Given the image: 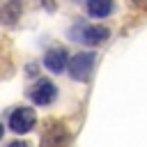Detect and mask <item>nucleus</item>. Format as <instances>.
<instances>
[{
	"instance_id": "20e7f679",
	"label": "nucleus",
	"mask_w": 147,
	"mask_h": 147,
	"mask_svg": "<svg viewBox=\"0 0 147 147\" xmlns=\"http://www.w3.org/2000/svg\"><path fill=\"white\" fill-rule=\"evenodd\" d=\"M55 94H57V90H55V85L51 83V80H46V78H41V80H37V85L30 90V101L32 103H37V106H48L53 99H55Z\"/></svg>"
},
{
	"instance_id": "6e6552de",
	"label": "nucleus",
	"mask_w": 147,
	"mask_h": 147,
	"mask_svg": "<svg viewBox=\"0 0 147 147\" xmlns=\"http://www.w3.org/2000/svg\"><path fill=\"white\" fill-rule=\"evenodd\" d=\"M9 147H30V145H28V142H23V140H16V142H11Z\"/></svg>"
},
{
	"instance_id": "1a4fd4ad",
	"label": "nucleus",
	"mask_w": 147,
	"mask_h": 147,
	"mask_svg": "<svg viewBox=\"0 0 147 147\" xmlns=\"http://www.w3.org/2000/svg\"><path fill=\"white\" fill-rule=\"evenodd\" d=\"M0 138H2V124H0Z\"/></svg>"
},
{
	"instance_id": "423d86ee",
	"label": "nucleus",
	"mask_w": 147,
	"mask_h": 147,
	"mask_svg": "<svg viewBox=\"0 0 147 147\" xmlns=\"http://www.w3.org/2000/svg\"><path fill=\"white\" fill-rule=\"evenodd\" d=\"M44 67H46L48 71H53V74L64 71V67H67V53H64L62 48H51V51L44 55Z\"/></svg>"
},
{
	"instance_id": "f257e3e1",
	"label": "nucleus",
	"mask_w": 147,
	"mask_h": 147,
	"mask_svg": "<svg viewBox=\"0 0 147 147\" xmlns=\"http://www.w3.org/2000/svg\"><path fill=\"white\" fill-rule=\"evenodd\" d=\"M92 67H94V53H76L69 62V76L74 80H90V74H92Z\"/></svg>"
},
{
	"instance_id": "f03ea898",
	"label": "nucleus",
	"mask_w": 147,
	"mask_h": 147,
	"mask_svg": "<svg viewBox=\"0 0 147 147\" xmlns=\"http://www.w3.org/2000/svg\"><path fill=\"white\" fill-rule=\"evenodd\" d=\"M108 37H110V30L106 25H83L71 39H78L87 46H96V44H103Z\"/></svg>"
},
{
	"instance_id": "39448f33",
	"label": "nucleus",
	"mask_w": 147,
	"mask_h": 147,
	"mask_svg": "<svg viewBox=\"0 0 147 147\" xmlns=\"http://www.w3.org/2000/svg\"><path fill=\"white\" fill-rule=\"evenodd\" d=\"M67 145H69V133L62 126H51L41 138V147H67Z\"/></svg>"
},
{
	"instance_id": "0eeeda50",
	"label": "nucleus",
	"mask_w": 147,
	"mask_h": 147,
	"mask_svg": "<svg viewBox=\"0 0 147 147\" xmlns=\"http://www.w3.org/2000/svg\"><path fill=\"white\" fill-rule=\"evenodd\" d=\"M85 7H87V14L94 16V18H103V16H108L115 9L113 0H87Z\"/></svg>"
},
{
	"instance_id": "7ed1b4c3",
	"label": "nucleus",
	"mask_w": 147,
	"mask_h": 147,
	"mask_svg": "<svg viewBox=\"0 0 147 147\" xmlns=\"http://www.w3.org/2000/svg\"><path fill=\"white\" fill-rule=\"evenodd\" d=\"M34 126V113L25 106L16 108L11 115H9V129L14 133H28L30 129Z\"/></svg>"
}]
</instances>
